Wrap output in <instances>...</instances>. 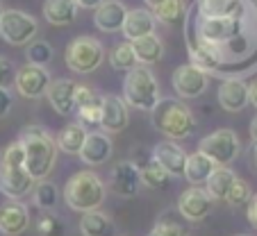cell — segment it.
<instances>
[{
  "label": "cell",
  "mask_w": 257,
  "mask_h": 236,
  "mask_svg": "<svg viewBox=\"0 0 257 236\" xmlns=\"http://www.w3.org/2000/svg\"><path fill=\"white\" fill-rule=\"evenodd\" d=\"M209 84V75L203 73L200 68L185 64V66H178L173 73V89L182 100H194V98L203 96L207 91Z\"/></svg>",
  "instance_id": "10"
},
{
  "label": "cell",
  "mask_w": 257,
  "mask_h": 236,
  "mask_svg": "<svg viewBox=\"0 0 257 236\" xmlns=\"http://www.w3.org/2000/svg\"><path fill=\"white\" fill-rule=\"evenodd\" d=\"M39 25L34 16L25 14L21 10H5L0 16V37L10 46H28L37 39Z\"/></svg>",
  "instance_id": "8"
},
{
  "label": "cell",
  "mask_w": 257,
  "mask_h": 236,
  "mask_svg": "<svg viewBox=\"0 0 257 236\" xmlns=\"http://www.w3.org/2000/svg\"><path fill=\"white\" fill-rule=\"evenodd\" d=\"M112 152H114V143L109 139V134H105V132H89L82 150H80V159L89 166H102L109 161Z\"/></svg>",
  "instance_id": "17"
},
{
  "label": "cell",
  "mask_w": 257,
  "mask_h": 236,
  "mask_svg": "<svg viewBox=\"0 0 257 236\" xmlns=\"http://www.w3.org/2000/svg\"><path fill=\"white\" fill-rule=\"evenodd\" d=\"M218 102H221V107H223L225 111H232V114L246 109L248 84L241 82L239 77H228V80H223L221 87H218Z\"/></svg>",
  "instance_id": "21"
},
{
  "label": "cell",
  "mask_w": 257,
  "mask_h": 236,
  "mask_svg": "<svg viewBox=\"0 0 257 236\" xmlns=\"http://www.w3.org/2000/svg\"><path fill=\"white\" fill-rule=\"evenodd\" d=\"M100 109H102V96H98V93L89 102L75 107V111H78L82 125H93V127L100 125Z\"/></svg>",
  "instance_id": "35"
},
{
  "label": "cell",
  "mask_w": 257,
  "mask_h": 236,
  "mask_svg": "<svg viewBox=\"0 0 257 236\" xmlns=\"http://www.w3.org/2000/svg\"><path fill=\"white\" fill-rule=\"evenodd\" d=\"M3 12H5V7H3V3H0V16H3Z\"/></svg>",
  "instance_id": "47"
},
{
  "label": "cell",
  "mask_w": 257,
  "mask_h": 236,
  "mask_svg": "<svg viewBox=\"0 0 257 236\" xmlns=\"http://www.w3.org/2000/svg\"><path fill=\"white\" fill-rule=\"evenodd\" d=\"M132 50H135V57L139 66H151V64H157L164 57V46H162V39L157 34L132 41Z\"/></svg>",
  "instance_id": "26"
},
{
  "label": "cell",
  "mask_w": 257,
  "mask_h": 236,
  "mask_svg": "<svg viewBox=\"0 0 257 236\" xmlns=\"http://www.w3.org/2000/svg\"><path fill=\"white\" fill-rule=\"evenodd\" d=\"M109 186L121 198H135L141 186L139 168H137L135 161H118L112 168V175H109Z\"/></svg>",
  "instance_id": "14"
},
{
  "label": "cell",
  "mask_w": 257,
  "mask_h": 236,
  "mask_svg": "<svg viewBox=\"0 0 257 236\" xmlns=\"http://www.w3.org/2000/svg\"><path fill=\"white\" fill-rule=\"evenodd\" d=\"M248 102L257 107V80L250 84V87H248Z\"/></svg>",
  "instance_id": "43"
},
{
  "label": "cell",
  "mask_w": 257,
  "mask_h": 236,
  "mask_svg": "<svg viewBox=\"0 0 257 236\" xmlns=\"http://www.w3.org/2000/svg\"><path fill=\"white\" fill-rule=\"evenodd\" d=\"M234 179H237V175H234L228 166H216L214 173L209 175L207 182H205V193H207L212 200H216V202H225Z\"/></svg>",
  "instance_id": "25"
},
{
  "label": "cell",
  "mask_w": 257,
  "mask_h": 236,
  "mask_svg": "<svg viewBox=\"0 0 257 236\" xmlns=\"http://www.w3.org/2000/svg\"><path fill=\"white\" fill-rule=\"evenodd\" d=\"M248 132H250L252 143H257V114H255V118L250 121V127H248Z\"/></svg>",
  "instance_id": "44"
},
{
  "label": "cell",
  "mask_w": 257,
  "mask_h": 236,
  "mask_svg": "<svg viewBox=\"0 0 257 236\" xmlns=\"http://www.w3.org/2000/svg\"><path fill=\"white\" fill-rule=\"evenodd\" d=\"M34 193V204L39 209H46V211H50V209L57 204V186L50 182H39V184H34L32 188Z\"/></svg>",
  "instance_id": "33"
},
{
  "label": "cell",
  "mask_w": 257,
  "mask_h": 236,
  "mask_svg": "<svg viewBox=\"0 0 257 236\" xmlns=\"http://www.w3.org/2000/svg\"><path fill=\"white\" fill-rule=\"evenodd\" d=\"M121 32L127 44L155 34V16H153V12L151 10H127L125 23H123Z\"/></svg>",
  "instance_id": "20"
},
{
  "label": "cell",
  "mask_w": 257,
  "mask_h": 236,
  "mask_svg": "<svg viewBox=\"0 0 257 236\" xmlns=\"http://www.w3.org/2000/svg\"><path fill=\"white\" fill-rule=\"evenodd\" d=\"M130 114H127V105L123 98L114 96V93H105L102 96V109H100V127L105 134H116L127 127Z\"/></svg>",
  "instance_id": "12"
},
{
  "label": "cell",
  "mask_w": 257,
  "mask_h": 236,
  "mask_svg": "<svg viewBox=\"0 0 257 236\" xmlns=\"http://www.w3.org/2000/svg\"><path fill=\"white\" fill-rule=\"evenodd\" d=\"M64 59H66V66L71 71L80 73V75H89V73H93L102 64L105 48L93 37H78L66 46Z\"/></svg>",
  "instance_id": "5"
},
{
  "label": "cell",
  "mask_w": 257,
  "mask_h": 236,
  "mask_svg": "<svg viewBox=\"0 0 257 236\" xmlns=\"http://www.w3.org/2000/svg\"><path fill=\"white\" fill-rule=\"evenodd\" d=\"M187 157L185 148H180L175 141H160L153 150V161L160 164L171 177H185V166H187Z\"/></svg>",
  "instance_id": "13"
},
{
  "label": "cell",
  "mask_w": 257,
  "mask_h": 236,
  "mask_svg": "<svg viewBox=\"0 0 257 236\" xmlns=\"http://www.w3.org/2000/svg\"><path fill=\"white\" fill-rule=\"evenodd\" d=\"M80 231L82 236H114V222L102 211H89L82 213Z\"/></svg>",
  "instance_id": "30"
},
{
  "label": "cell",
  "mask_w": 257,
  "mask_h": 236,
  "mask_svg": "<svg viewBox=\"0 0 257 236\" xmlns=\"http://www.w3.org/2000/svg\"><path fill=\"white\" fill-rule=\"evenodd\" d=\"M123 102L132 109L153 111L160 102V82L148 66H135L123 80Z\"/></svg>",
  "instance_id": "4"
},
{
  "label": "cell",
  "mask_w": 257,
  "mask_h": 236,
  "mask_svg": "<svg viewBox=\"0 0 257 236\" xmlns=\"http://www.w3.org/2000/svg\"><path fill=\"white\" fill-rule=\"evenodd\" d=\"M125 16H127V7L123 5L121 0H105L102 5H98L93 10V23L100 32L107 34H114V32H121L123 23H125Z\"/></svg>",
  "instance_id": "18"
},
{
  "label": "cell",
  "mask_w": 257,
  "mask_h": 236,
  "mask_svg": "<svg viewBox=\"0 0 257 236\" xmlns=\"http://www.w3.org/2000/svg\"><path fill=\"white\" fill-rule=\"evenodd\" d=\"M30 227V211L21 200L0 204V231L5 236H21Z\"/></svg>",
  "instance_id": "16"
},
{
  "label": "cell",
  "mask_w": 257,
  "mask_h": 236,
  "mask_svg": "<svg viewBox=\"0 0 257 236\" xmlns=\"http://www.w3.org/2000/svg\"><path fill=\"white\" fill-rule=\"evenodd\" d=\"M75 87L78 84L73 80H53L46 91L48 96V102L57 114L62 116H71L75 111V102H73V96H75Z\"/></svg>",
  "instance_id": "22"
},
{
  "label": "cell",
  "mask_w": 257,
  "mask_h": 236,
  "mask_svg": "<svg viewBox=\"0 0 257 236\" xmlns=\"http://www.w3.org/2000/svg\"><path fill=\"white\" fill-rule=\"evenodd\" d=\"M239 32H241V19H198L196 16V28L191 34L200 44L221 50V46L234 41Z\"/></svg>",
  "instance_id": "7"
},
{
  "label": "cell",
  "mask_w": 257,
  "mask_h": 236,
  "mask_svg": "<svg viewBox=\"0 0 257 236\" xmlns=\"http://www.w3.org/2000/svg\"><path fill=\"white\" fill-rule=\"evenodd\" d=\"M12 105H14V98H12V93L5 91V89H0V118H5V116L10 114Z\"/></svg>",
  "instance_id": "40"
},
{
  "label": "cell",
  "mask_w": 257,
  "mask_h": 236,
  "mask_svg": "<svg viewBox=\"0 0 257 236\" xmlns=\"http://www.w3.org/2000/svg\"><path fill=\"white\" fill-rule=\"evenodd\" d=\"M14 80H16L14 64H12L7 57H3V55H0V89L10 91V87H14Z\"/></svg>",
  "instance_id": "39"
},
{
  "label": "cell",
  "mask_w": 257,
  "mask_h": 236,
  "mask_svg": "<svg viewBox=\"0 0 257 236\" xmlns=\"http://www.w3.org/2000/svg\"><path fill=\"white\" fill-rule=\"evenodd\" d=\"M153 16H155V21L169 25V28H182L189 19V10H187L185 0H166L153 10Z\"/></svg>",
  "instance_id": "27"
},
{
  "label": "cell",
  "mask_w": 257,
  "mask_h": 236,
  "mask_svg": "<svg viewBox=\"0 0 257 236\" xmlns=\"http://www.w3.org/2000/svg\"><path fill=\"white\" fill-rule=\"evenodd\" d=\"M34 184L37 182L30 177L23 166L21 168H5V166H0V193L7 195L10 200L25 198L34 188Z\"/></svg>",
  "instance_id": "15"
},
{
  "label": "cell",
  "mask_w": 257,
  "mask_h": 236,
  "mask_svg": "<svg viewBox=\"0 0 257 236\" xmlns=\"http://www.w3.org/2000/svg\"><path fill=\"white\" fill-rule=\"evenodd\" d=\"M246 3L243 0H196L198 19H243Z\"/></svg>",
  "instance_id": "19"
},
{
  "label": "cell",
  "mask_w": 257,
  "mask_h": 236,
  "mask_svg": "<svg viewBox=\"0 0 257 236\" xmlns=\"http://www.w3.org/2000/svg\"><path fill=\"white\" fill-rule=\"evenodd\" d=\"M78 3L75 0H46L44 3V16L50 25L57 28H66V25L75 23L78 16Z\"/></svg>",
  "instance_id": "24"
},
{
  "label": "cell",
  "mask_w": 257,
  "mask_h": 236,
  "mask_svg": "<svg viewBox=\"0 0 257 236\" xmlns=\"http://www.w3.org/2000/svg\"><path fill=\"white\" fill-rule=\"evenodd\" d=\"M39 236H64V222L53 213H44L37 222Z\"/></svg>",
  "instance_id": "37"
},
{
  "label": "cell",
  "mask_w": 257,
  "mask_h": 236,
  "mask_svg": "<svg viewBox=\"0 0 257 236\" xmlns=\"http://www.w3.org/2000/svg\"><path fill=\"white\" fill-rule=\"evenodd\" d=\"M25 55H28V62L32 64V66H44L46 68V64L53 59V46H50L48 41L34 39L32 44H28Z\"/></svg>",
  "instance_id": "34"
},
{
  "label": "cell",
  "mask_w": 257,
  "mask_h": 236,
  "mask_svg": "<svg viewBox=\"0 0 257 236\" xmlns=\"http://www.w3.org/2000/svg\"><path fill=\"white\" fill-rule=\"evenodd\" d=\"M105 184L93 170H80L64 186V202L68 204V209L80 213L98 211L100 204L105 202Z\"/></svg>",
  "instance_id": "3"
},
{
  "label": "cell",
  "mask_w": 257,
  "mask_h": 236,
  "mask_svg": "<svg viewBox=\"0 0 257 236\" xmlns=\"http://www.w3.org/2000/svg\"><path fill=\"white\" fill-rule=\"evenodd\" d=\"M212 207H214V200L200 186L187 188V191L180 193L178 198V211L191 222H198L203 218H207L212 213Z\"/></svg>",
  "instance_id": "11"
},
{
  "label": "cell",
  "mask_w": 257,
  "mask_h": 236,
  "mask_svg": "<svg viewBox=\"0 0 257 236\" xmlns=\"http://www.w3.org/2000/svg\"><path fill=\"white\" fill-rule=\"evenodd\" d=\"M248 220L257 229V195H252L250 202H248Z\"/></svg>",
  "instance_id": "41"
},
{
  "label": "cell",
  "mask_w": 257,
  "mask_h": 236,
  "mask_svg": "<svg viewBox=\"0 0 257 236\" xmlns=\"http://www.w3.org/2000/svg\"><path fill=\"white\" fill-rule=\"evenodd\" d=\"M87 134L89 132L84 130L82 123H68V125L57 134V141H55V143H57V150H62V152H66V154H80Z\"/></svg>",
  "instance_id": "29"
},
{
  "label": "cell",
  "mask_w": 257,
  "mask_h": 236,
  "mask_svg": "<svg viewBox=\"0 0 257 236\" xmlns=\"http://www.w3.org/2000/svg\"><path fill=\"white\" fill-rule=\"evenodd\" d=\"M53 77L46 71L44 66H23L21 71H16V80H14V89L19 91L21 98H28V100H34V98L44 96L48 91Z\"/></svg>",
  "instance_id": "9"
},
{
  "label": "cell",
  "mask_w": 257,
  "mask_h": 236,
  "mask_svg": "<svg viewBox=\"0 0 257 236\" xmlns=\"http://www.w3.org/2000/svg\"><path fill=\"white\" fill-rule=\"evenodd\" d=\"M189 57H191V66L200 68L207 75L218 71V66H221V50L200 44L194 34L189 37Z\"/></svg>",
  "instance_id": "23"
},
{
  "label": "cell",
  "mask_w": 257,
  "mask_h": 236,
  "mask_svg": "<svg viewBox=\"0 0 257 236\" xmlns=\"http://www.w3.org/2000/svg\"><path fill=\"white\" fill-rule=\"evenodd\" d=\"M21 145L25 152V170L34 182H44L57 161V143L39 125H28L21 132Z\"/></svg>",
  "instance_id": "1"
},
{
  "label": "cell",
  "mask_w": 257,
  "mask_h": 236,
  "mask_svg": "<svg viewBox=\"0 0 257 236\" xmlns=\"http://www.w3.org/2000/svg\"><path fill=\"white\" fill-rule=\"evenodd\" d=\"M252 164H255V170H257V143H252Z\"/></svg>",
  "instance_id": "46"
},
{
  "label": "cell",
  "mask_w": 257,
  "mask_h": 236,
  "mask_svg": "<svg viewBox=\"0 0 257 236\" xmlns=\"http://www.w3.org/2000/svg\"><path fill=\"white\" fill-rule=\"evenodd\" d=\"M239 150H241V141H239L237 132L228 130V127H221V130L203 136L198 143V152L209 157L216 166H230L239 157Z\"/></svg>",
  "instance_id": "6"
},
{
  "label": "cell",
  "mask_w": 257,
  "mask_h": 236,
  "mask_svg": "<svg viewBox=\"0 0 257 236\" xmlns=\"http://www.w3.org/2000/svg\"><path fill=\"white\" fill-rule=\"evenodd\" d=\"M148 236H189L187 229L180 222H173V220H160L155 227L151 229Z\"/></svg>",
  "instance_id": "38"
},
{
  "label": "cell",
  "mask_w": 257,
  "mask_h": 236,
  "mask_svg": "<svg viewBox=\"0 0 257 236\" xmlns=\"http://www.w3.org/2000/svg\"><path fill=\"white\" fill-rule=\"evenodd\" d=\"M153 114V125L160 134H164L169 141L187 139L196 132V118L194 111L182 100L175 98H160Z\"/></svg>",
  "instance_id": "2"
},
{
  "label": "cell",
  "mask_w": 257,
  "mask_h": 236,
  "mask_svg": "<svg viewBox=\"0 0 257 236\" xmlns=\"http://www.w3.org/2000/svg\"><path fill=\"white\" fill-rule=\"evenodd\" d=\"M109 62H112L114 68H118V71H132L135 66H139L137 64V57H135V50H132V44H127V41H123V44H118L116 48L112 50V55H109Z\"/></svg>",
  "instance_id": "32"
},
{
  "label": "cell",
  "mask_w": 257,
  "mask_h": 236,
  "mask_svg": "<svg viewBox=\"0 0 257 236\" xmlns=\"http://www.w3.org/2000/svg\"><path fill=\"white\" fill-rule=\"evenodd\" d=\"M214 168H216V164H214L209 157H205L203 152H191L189 157H187V166H185V177L189 179L194 186H200V184L207 182V177L214 173Z\"/></svg>",
  "instance_id": "28"
},
{
  "label": "cell",
  "mask_w": 257,
  "mask_h": 236,
  "mask_svg": "<svg viewBox=\"0 0 257 236\" xmlns=\"http://www.w3.org/2000/svg\"><path fill=\"white\" fill-rule=\"evenodd\" d=\"M146 5H148V10H155V7H160L162 3H166V0H144Z\"/></svg>",
  "instance_id": "45"
},
{
  "label": "cell",
  "mask_w": 257,
  "mask_h": 236,
  "mask_svg": "<svg viewBox=\"0 0 257 236\" xmlns=\"http://www.w3.org/2000/svg\"><path fill=\"white\" fill-rule=\"evenodd\" d=\"M239 236H246V234H239Z\"/></svg>",
  "instance_id": "48"
},
{
  "label": "cell",
  "mask_w": 257,
  "mask_h": 236,
  "mask_svg": "<svg viewBox=\"0 0 257 236\" xmlns=\"http://www.w3.org/2000/svg\"><path fill=\"white\" fill-rule=\"evenodd\" d=\"M75 3H78V7H84V10H96L105 0H75Z\"/></svg>",
  "instance_id": "42"
},
{
  "label": "cell",
  "mask_w": 257,
  "mask_h": 236,
  "mask_svg": "<svg viewBox=\"0 0 257 236\" xmlns=\"http://www.w3.org/2000/svg\"><path fill=\"white\" fill-rule=\"evenodd\" d=\"M169 177H171V175L166 173L160 164H155L153 159H148L144 166H139L141 184H144V186H148V188H153V191H162V188H166Z\"/></svg>",
  "instance_id": "31"
},
{
  "label": "cell",
  "mask_w": 257,
  "mask_h": 236,
  "mask_svg": "<svg viewBox=\"0 0 257 236\" xmlns=\"http://www.w3.org/2000/svg\"><path fill=\"white\" fill-rule=\"evenodd\" d=\"M252 198V191H250V184L246 182V179L237 177L232 184V188H230L228 198H225V202L230 204V207H243V204H248Z\"/></svg>",
  "instance_id": "36"
}]
</instances>
